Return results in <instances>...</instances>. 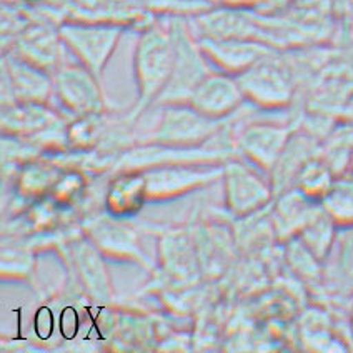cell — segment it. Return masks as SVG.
Returning a JSON list of instances; mask_svg holds the SVG:
<instances>
[{"mask_svg":"<svg viewBox=\"0 0 353 353\" xmlns=\"http://www.w3.org/2000/svg\"><path fill=\"white\" fill-rule=\"evenodd\" d=\"M176 46L172 37L162 30H150L140 40L137 52V69L142 88L157 90L174 72Z\"/></svg>","mask_w":353,"mask_h":353,"instance_id":"cell-1","label":"cell"},{"mask_svg":"<svg viewBox=\"0 0 353 353\" xmlns=\"http://www.w3.org/2000/svg\"><path fill=\"white\" fill-rule=\"evenodd\" d=\"M63 35L90 69L100 70L117 43L119 29L112 26H67Z\"/></svg>","mask_w":353,"mask_h":353,"instance_id":"cell-2","label":"cell"},{"mask_svg":"<svg viewBox=\"0 0 353 353\" xmlns=\"http://www.w3.org/2000/svg\"><path fill=\"white\" fill-rule=\"evenodd\" d=\"M196 100L202 105L215 107L232 103L236 97V87L228 79L208 77L196 87Z\"/></svg>","mask_w":353,"mask_h":353,"instance_id":"cell-3","label":"cell"}]
</instances>
